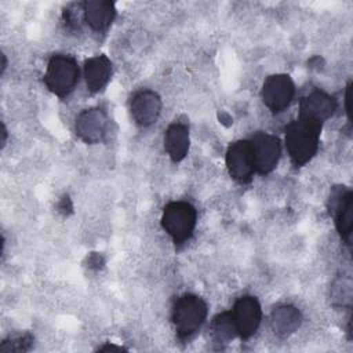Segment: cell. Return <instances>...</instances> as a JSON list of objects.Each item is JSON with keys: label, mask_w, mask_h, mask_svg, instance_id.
I'll list each match as a JSON object with an SVG mask.
<instances>
[{"label": "cell", "mask_w": 353, "mask_h": 353, "mask_svg": "<svg viewBox=\"0 0 353 353\" xmlns=\"http://www.w3.org/2000/svg\"><path fill=\"white\" fill-rule=\"evenodd\" d=\"M323 124L298 117L285 127V148L295 167L310 161L319 150Z\"/></svg>", "instance_id": "6da1fadb"}, {"label": "cell", "mask_w": 353, "mask_h": 353, "mask_svg": "<svg viewBox=\"0 0 353 353\" xmlns=\"http://www.w3.org/2000/svg\"><path fill=\"white\" fill-rule=\"evenodd\" d=\"M208 306L203 298L194 294H183L172 306V324L179 339H189L204 324Z\"/></svg>", "instance_id": "7a4b0ae2"}, {"label": "cell", "mask_w": 353, "mask_h": 353, "mask_svg": "<svg viewBox=\"0 0 353 353\" xmlns=\"http://www.w3.org/2000/svg\"><path fill=\"white\" fill-rule=\"evenodd\" d=\"M196 222L197 211L189 201H171L163 210L161 226L175 244H182L192 237Z\"/></svg>", "instance_id": "3957f363"}, {"label": "cell", "mask_w": 353, "mask_h": 353, "mask_svg": "<svg viewBox=\"0 0 353 353\" xmlns=\"http://www.w3.org/2000/svg\"><path fill=\"white\" fill-rule=\"evenodd\" d=\"M79 73V65L73 57L55 54L48 61L44 84L52 94L65 98L74 90Z\"/></svg>", "instance_id": "277c9868"}, {"label": "cell", "mask_w": 353, "mask_h": 353, "mask_svg": "<svg viewBox=\"0 0 353 353\" xmlns=\"http://www.w3.org/2000/svg\"><path fill=\"white\" fill-rule=\"evenodd\" d=\"M328 212L334 218L336 230L341 239L350 247L352 226H353V193L343 185L331 188L327 201Z\"/></svg>", "instance_id": "5b68a950"}, {"label": "cell", "mask_w": 353, "mask_h": 353, "mask_svg": "<svg viewBox=\"0 0 353 353\" xmlns=\"http://www.w3.org/2000/svg\"><path fill=\"white\" fill-rule=\"evenodd\" d=\"M255 172L261 175L270 174L279 164L281 156V143L276 135L256 132L250 139Z\"/></svg>", "instance_id": "8992f818"}, {"label": "cell", "mask_w": 353, "mask_h": 353, "mask_svg": "<svg viewBox=\"0 0 353 353\" xmlns=\"http://www.w3.org/2000/svg\"><path fill=\"white\" fill-rule=\"evenodd\" d=\"M261 97L272 113L283 112L295 97V84L288 74L268 76L263 81Z\"/></svg>", "instance_id": "52a82bcc"}, {"label": "cell", "mask_w": 353, "mask_h": 353, "mask_svg": "<svg viewBox=\"0 0 353 353\" xmlns=\"http://www.w3.org/2000/svg\"><path fill=\"white\" fill-rule=\"evenodd\" d=\"M226 167L229 175L239 183H248L255 172L250 139H240L229 145L226 150Z\"/></svg>", "instance_id": "ba28073f"}, {"label": "cell", "mask_w": 353, "mask_h": 353, "mask_svg": "<svg viewBox=\"0 0 353 353\" xmlns=\"http://www.w3.org/2000/svg\"><path fill=\"white\" fill-rule=\"evenodd\" d=\"M230 312L236 324L237 335L241 339L251 338L256 332L262 320V309L258 299L252 295L240 296Z\"/></svg>", "instance_id": "9c48e42d"}, {"label": "cell", "mask_w": 353, "mask_h": 353, "mask_svg": "<svg viewBox=\"0 0 353 353\" xmlns=\"http://www.w3.org/2000/svg\"><path fill=\"white\" fill-rule=\"evenodd\" d=\"M109 119L102 108H90L80 112L76 117V135L85 143H99L108 132Z\"/></svg>", "instance_id": "30bf717a"}, {"label": "cell", "mask_w": 353, "mask_h": 353, "mask_svg": "<svg viewBox=\"0 0 353 353\" xmlns=\"http://www.w3.org/2000/svg\"><path fill=\"white\" fill-rule=\"evenodd\" d=\"M336 110V99L330 94L314 88L299 101V116L319 124L328 120Z\"/></svg>", "instance_id": "8fae6325"}, {"label": "cell", "mask_w": 353, "mask_h": 353, "mask_svg": "<svg viewBox=\"0 0 353 353\" xmlns=\"http://www.w3.org/2000/svg\"><path fill=\"white\" fill-rule=\"evenodd\" d=\"M130 110L135 124L139 127H149L156 123L160 116L161 98L152 90H142L132 97Z\"/></svg>", "instance_id": "7c38bea8"}, {"label": "cell", "mask_w": 353, "mask_h": 353, "mask_svg": "<svg viewBox=\"0 0 353 353\" xmlns=\"http://www.w3.org/2000/svg\"><path fill=\"white\" fill-rule=\"evenodd\" d=\"M116 18V7L112 1L87 0L83 3V19L91 30L103 33Z\"/></svg>", "instance_id": "4fadbf2b"}, {"label": "cell", "mask_w": 353, "mask_h": 353, "mask_svg": "<svg viewBox=\"0 0 353 353\" xmlns=\"http://www.w3.org/2000/svg\"><path fill=\"white\" fill-rule=\"evenodd\" d=\"M112 62L106 55H95L84 62V79L91 94L99 92L110 80Z\"/></svg>", "instance_id": "5bb4252c"}, {"label": "cell", "mask_w": 353, "mask_h": 353, "mask_svg": "<svg viewBox=\"0 0 353 353\" xmlns=\"http://www.w3.org/2000/svg\"><path fill=\"white\" fill-rule=\"evenodd\" d=\"M189 128L183 123H172L164 134V149L174 163L182 161L189 150Z\"/></svg>", "instance_id": "9a60e30c"}, {"label": "cell", "mask_w": 353, "mask_h": 353, "mask_svg": "<svg viewBox=\"0 0 353 353\" xmlns=\"http://www.w3.org/2000/svg\"><path fill=\"white\" fill-rule=\"evenodd\" d=\"M302 323L301 312L292 305H280L270 313V327L280 338H287L294 334Z\"/></svg>", "instance_id": "2e32d148"}, {"label": "cell", "mask_w": 353, "mask_h": 353, "mask_svg": "<svg viewBox=\"0 0 353 353\" xmlns=\"http://www.w3.org/2000/svg\"><path fill=\"white\" fill-rule=\"evenodd\" d=\"M210 334L212 342L219 346H223L232 342L236 336H239L230 310L222 312L212 319V323L210 325Z\"/></svg>", "instance_id": "e0dca14e"}, {"label": "cell", "mask_w": 353, "mask_h": 353, "mask_svg": "<svg viewBox=\"0 0 353 353\" xmlns=\"http://www.w3.org/2000/svg\"><path fill=\"white\" fill-rule=\"evenodd\" d=\"M331 302L336 307L350 309L352 306V280L350 277H338L331 287Z\"/></svg>", "instance_id": "ac0fdd59"}, {"label": "cell", "mask_w": 353, "mask_h": 353, "mask_svg": "<svg viewBox=\"0 0 353 353\" xmlns=\"http://www.w3.org/2000/svg\"><path fill=\"white\" fill-rule=\"evenodd\" d=\"M33 342H34V338L30 332L8 335L0 343V352H3V353H11V352L25 353L32 349Z\"/></svg>", "instance_id": "d6986e66"}, {"label": "cell", "mask_w": 353, "mask_h": 353, "mask_svg": "<svg viewBox=\"0 0 353 353\" xmlns=\"http://www.w3.org/2000/svg\"><path fill=\"white\" fill-rule=\"evenodd\" d=\"M57 208H58V211L61 212V214H63V215H69V214H72L73 212V205H72V201H70V199H69V196H62V199L58 201V204H57Z\"/></svg>", "instance_id": "ffe728a7"}, {"label": "cell", "mask_w": 353, "mask_h": 353, "mask_svg": "<svg viewBox=\"0 0 353 353\" xmlns=\"http://www.w3.org/2000/svg\"><path fill=\"white\" fill-rule=\"evenodd\" d=\"M349 103H350V83L347 84L346 92H345V110H346V114L350 120V106H349Z\"/></svg>", "instance_id": "44dd1931"}, {"label": "cell", "mask_w": 353, "mask_h": 353, "mask_svg": "<svg viewBox=\"0 0 353 353\" xmlns=\"http://www.w3.org/2000/svg\"><path fill=\"white\" fill-rule=\"evenodd\" d=\"M98 350H101V352H108V350L121 352V350H125V349H124V347H121V346H116V345H112V343H106V345H103V346H99V347H98Z\"/></svg>", "instance_id": "7402d4cb"}, {"label": "cell", "mask_w": 353, "mask_h": 353, "mask_svg": "<svg viewBox=\"0 0 353 353\" xmlns=\"http://www.w3.org/2000/svg\"><path fill=\"white\" fill-rule=\"evenodd\" d=\"M6 142H7V128L4 123H1V148L6 146Z\"/></svg>", "instance_id": "603a6c76"}, {"label": "cell", "mask_w": 353, "mask_h": 353, "mask_svg": "<svg viewBox=\"0 0 353 353\" xmlns=\"http://www.w3.org/2000/svg\"><path fill=\"white\" fill-rule=\"evenodd\" d=\"M6 68H7V61H6V55L3 54V55H1V74L4 73Z\"/></svg>", "instance_id": "cb8c5ba5"}]
</instances>
